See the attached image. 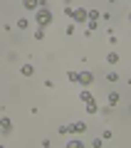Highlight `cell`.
Masks as SVG:
<instances>
[{"label": "cell", "mask_w": 131, "mask_h": 148, "mask_svg": "<svg viewBox=\"0 0 131 148\" xmlns=\"http://www.w3.org/2000/svg\"><path fill=\"white\" fill-rule=\"evenodd\" d=\"M67 79H69V82H77V79H79V74H77V72H69V74H67Z\"/></svg>", "instance_id": "cell-14"}, {"label": "cell", "mask_w": 131, "mask_h": 148, "mask_svg": "<svg viewBox=\"0 0 131 148\" xmlns=\"http://www.w3.org/2000/svg\"><path fill=\"white\" fill-rule=\"evenodd\" d=\"M67 131H69V133H84V131H87V123H84V121H77V123H72V126H67Z\"/></svg>", "instance_id": "cell-3"}, {"label": "cell", "mask_w": 131, "mask_h": 148, "mask_svg": "<svg viewBox=\"0 0 131 148\" xmlns=\"http://www.w3.org/2000/svg\"><path fill=\"white\" fill-rule=\"evenodd\" d=\"M42 37H45V30H42V27H40V30L35 32V40H42Z\"/></svg>", "instance_id": "cell-15"}, {"label": "cell", "mask_w": 131, "mask_h": 148, "mask_svg": "<svg viewBox=\"0 0 131 148\" xmlns=\"http://www.w3.org/2000/svg\"><path fill=\"white\" fill-rule=\"evenodd\" d=\"M64 12H67L72 20H77V22H84V20H87V10H84V8H79V10H74V8H67Z\"/></svg>", "instance_id": "cell-2"}, {"label": "cell", "mask_w": 131, "mask_h": 148, "mask_svg": "<svg viewBox=\"0 0 131 148\" xmlns=\"http://www.w3.org/2000/svg\"><path fill=\"white\" fill-rule=\"evenodd\" d=\"M77 82H82V84H92L94 77H92V72H79V79Z\"/></svg>", "instance_id": "cell-4"}, {"label": "cell", "mask_w": 131, "mask_h": 148, "mask_svg": "<svg viewBox=\"0 0 131 148\" xmlns=\"http://www.w3.org/2000/svg\"><path fill=\"white\" fill-rule=\"evenodd\" d=\"M79 99H82L84 104H87V101H92V94H89L87 89H82V91H79Z\"/></svg>", "instance_id": "cell-9"}, {"label": "cell", "mask_w": 131, "mask_h": 148, "mask_svg": "<svg viewBox=\"0 0 131 148\" xmlns=\"http://www.w3.org/2000/svg\"><path fill=\"white\" fill-rule=\"evenodd\" d=\"M25 8L32 10V8H40V3H35V0H25Z\"/></svg>", "instance_id": "cell-12"}, {"label": "cell", "mask_w": 131, "mask_h": 148, "mask_svg": "<svg viewBox=\"0 0 131 148\" xmlns=\"http://www.w3.org/2000/svg\"><path fill=\"white\" fill-rule=\"evenodd\" d=\"M35 20H37V27H47L52 22V12L50 10H37L35 12Z\"/></svg>", "instance_id": "cell-1"}, {"label": "cell", "mask_w": 131, "mask_h": 148, "mask_svg": "<svg viewBox=\"0 0 131 148\" xmlns=\"http://www.w3.org/2000/svg\"><path fill=\"white\" fill-rule=\"evenodd\" d=\"M87 111H89V114H97V111H99V106H97V101H94V99L87 101Z\"/></svg>", "instance_id": "cell-7"}, {"label": "cell", "mask_w": 131, "mask_h": 148, "mask_svg": "<svg viewBox=\"0 0 131 148\" xmlns=\"http://www.w3.org/2000/svg\"><path fill=\"white\" fill-rule=\"evenodd\" d=\"M42 148H50V141H45V143H42Z\"/></svg>", "instance_id": "cell-16"}, {"label": "cell", "mask_w": 131, "mask_h": 148, "mask_svg": "<svg viewBox=\"0 0 131 148\" xmlns=\"http://www.w3.org/2000/svg\"><path fill=\"white\" fill-rule=\"evenodd\" d=\"M106 79H109V82H116V79H119V74H116V72H109V74H106Z\"/></svg>", "instance_id": "cell-13"}, {"label": "cell", "mask_w": 131, "mask_h": 148, "mask_svg": "<svg viewBox=\"0 0 131 148\" xmlns=\"http://www.w3.org/2000/svg\"><path fill=\"white\" fill-rule=\"evenodd\" d=\"M119 104V91H111L109 94V106H116Z\"/></svg>", "instance_id": "cell-8"}, {"label": "cell", "mask_w": 131, "mask_h": 148, "mask_svg": "<svg viewBox=\"0 0 131 148\" xmlns=\"http://www.w3.org/2000/svg\"><path fill=\"white\" fill-rule=\"evenodd\" d=\"M20 72L25 74V77H32V72H35V67H32V64H22V67H20Z\"/></svg>", "instance_id": "cell-6"}, {"label": "cell", "mask_w": 131, "mask_h": 148, "mask_svg": "<svg viewBox=\"0 0 131 148\" xmlns=\"http://www.w3.org/2000/svg\"><path fill=\"white\" fill-rule=\"evenodd\" d=\"M0 148H3V146H0Z\"/></svg>", "instance_id": "cell-17"}, {"label": "cell", "mask_w": 131, "mask_h": 148, "mask_svg": "<svg viewBox=\"0 0 131 148\" xmlns=\"http://www.w3.org/2000/svg\"><path fill=\"white\" fill-rule=\"evenodd\" d=\"M0 131H3V133H10L12 131V121H10V119H0Z\"/></svg>", "instance_id": "cell-5"}, {"label": "cell", "mask_w": 131, "mask_h": 148, "mask_svg": "<svg viewBox=\"0 0 131 148\" xmlns=\"http://www.w3.org/2000/svg\"><path fill=\"white\" fill-rule=\"evenodd\" d=\"M106 62H109V64H116V62H119V54H116V52H109V54H106Z\"/></svg>", "instance_id": "cell-10"}, {"label": "cell", "mask_w": 131, "mask_h": 148, "mask_svg": "<svg viewBox=\"0 0 131 148\" xmlns=\"http://www.w3.org/2000/svg\"><path fill=\"white\" fill-rule=\"evenodd\" d=\"M67 148H84V143H82V141H69Z\"/></svg>", "instance_id": "cell-11"}]
</instances>
